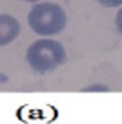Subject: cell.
Segmentation results:
<instances>
[{"label":"cell","mask_w":122,"mask_h":124,"mask_svg":"<svg viewBox=\"0 0 122 124\" xmlns=\"http://www.w3.org/2000/svg\"><path fill=\"white\" fill-rule=\"evenodd\" d=\"M31 29L38 35H57L66 27V11L57 4H37L31 8L29 16H27Z\"/></svg>","instance_id":"obj_1"},{"label":"cell","mask_w":122,"mask_h":124,"mask_svg":"<svg viewBox=\"0 0 122 124\" xmlns=\"http://www.w3.org/2000/svg\"><path fill=\"white\" fill-rule=\"evenodd\" d=\"M29 66L38 73H46L66 62V49L57 40H37L26 53Z\"/></svg>","instance_id":"obj_2"},{"label":"cell","mask_w":122,"mask_h":124,"mask_svg":"<svg viewBox=\"0 0 122 124\" xmlns=\"http://www.w3.org/2000/svg\"><path fill=\"white\" fill-rule=\"evenodd\" d=\"M18 31H20V26L16 22V18H13L11 15L0 16V44L2 46L13 42L15 37L18 35Z\"/></svg>","instance_id":"obj_3"},{"label":"cell","mask_w":122,"mask_h":124,"mask_svg":"<svg viewBox=\"0 0 122 124\" xmlns=\"http://www.w3.org/2000/svg\"><path fill=\"white\" fill-rule=\"evenodd\" d=\"M102 6L106 8H117V6H122V0H99Z\"/></svg>","instance_id":"obj_4"},{"label":"cell","mask_w":122,"mask_h":124,"mask_svg":"<svg viewBox=\"0 0 122 124\" xmlns=\"http://www.w3.org/2000/svg\"><path fill=\"white\" fill-rule=\"evenodd\" d=\"M117 27H118V31L122 33V9L117 13Z\"/></svg>","instance_id":"obj_5"},{"label":"cell","mask_w":122,"mask_h":124,"mask_svg":"<svg viewBox=\"0 0 122 124\" xmlns=\"http://www.w3.org/2000/svg\"><path fill=\"white\" fill-rule=\"evenodd\" d=\"M26 2H37V0H26Z\"/></svg>","instance_id":"obj_6"}]
</instances>
